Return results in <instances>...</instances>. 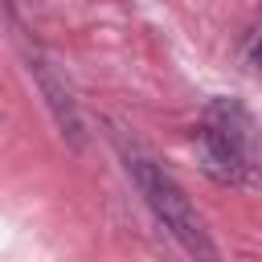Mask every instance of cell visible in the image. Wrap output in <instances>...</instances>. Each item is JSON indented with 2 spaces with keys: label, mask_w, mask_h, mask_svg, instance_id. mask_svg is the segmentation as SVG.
Returning <instances> with one entry per match:
<instances>
[{
  "label": "cell",
  "mask_w": 262,
  "mask_h": 262,
  "mask_svg": "<svg viewBox=\"0 0 262 262\" xmlns=\"http://www.w3.org/2000/svg\"><path fill=\"white\" fill-rule=\"evenodd\" d=\"M119 156H123V168H127V176L135 180L139 196H143L147 209L156 213V221H160V225H164L188 254H196V258H213L217 246L209 242V229H205L201 213L192 209L188 192H184V188L156 164V156H151L139 139H127V135H119Z\"/></svg>",
  "instance_id": "cell-1"
},
{
  "label": "cell",
  "mask_w": 262,
  "mask_h": 262,
  "mask_svg": "<svg viewBox=\"0 0 262 262\" xmlns=\"http://www.w3.org/2000/svg\"><path fill=\"white\" fill-rule=\"evenodd\" d=\"M192 147L201 168L217 180V184H237L250 168V151H246V135L229 123V119H209L192 131Z\"/></svg>",
  "instance_id": "cell-2"
},
{
  "label": "cell",
  "mask_w": 262,
  "mask_h": 262,
  "mask_svg": "<svg viewBox=\"0 0 262 262\" xmlns=\"http://www.w3.org/2000/svg\"><path fill=\"white\" fill-rule=\"evenodd\" d=\"M37 70V78H41V90H45V98H49V106H53V119H57V127H61V135H70V143L78 147L82 143V119H78V111H74V98H70V90L37 61L33 66Z\"/></svg>",
  "instance_id": "cell-3"
},
{
  "label": "cell",
  "mask_w": 262,
  "mask_h": 262,
  "mask_svg": "<svg viewBox=\"0 0 262 262\" xmlns=\"http://www.w3.org/2000/svg\"><path fill=\"white\" fill-rule=\"evenodd\" d=\"M242 61L250 70H262V16L254 20V29L246 33V45H242Z\"/></svg>",
  "instance_id": "cell-4"
}]
</instances>
